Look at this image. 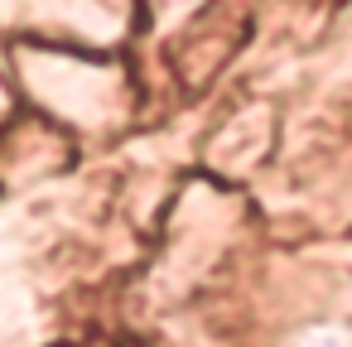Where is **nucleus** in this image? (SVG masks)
<instances>
[{"instance_id":"f03ea898","label":"nucleus","mask_w":352,"mask_h":347,"mask_svg":"<svg viewBox=\"0 0 352 347\" xmlns=\"http://www.w3.org/2000/svg\"><path fill=\"white\" fill-rule=\"evenodd\" d=\"M25 20L44 34L34 44H116L126 30L121 0H25Z\"/></svg>"},{"instance_id":"7ed1b4c3","label":"nucleus","mask_w":352,"mask_h":347,"mask_svg":"<svg viewBox=\"0 0 352 347\" xmlns=\"http://www.w3.org/2000/svg\"><path fill=\"white\" fill-rule=\"evenodd\" d=\"M285 347H352V318H314Z\"/></svg>"},{"instance_id":"20e7f679","label":"nucleus","mask_w":352,"mask_h":347,"mask_svg":"<svg viewBox=\"0 0 352 347\" xmlns=\"http://www.w3.org/2000/svg\"><path fill=\"white\" fill-rule=\"evenodd\" d=\"M188 5H198V0H160V10H169V15H179V10H188Z\"/></svg>"},{"instance_id":"f257e3e1","label":"nucleus","mask_w":352,"mask_h":347,"mask_svg":"<svg viewBox=\"0 0 352 347\" xmlns=\"http://www.w3.org/2000/svg\"><path fill=\"white\" fill-rule=\"evenodd\" d=\"M15 63H20L25 92L58 121L102 126L121 111V73L111 63H97L58 44H30L15 54Z\"/></svg>"}]
</instances>
